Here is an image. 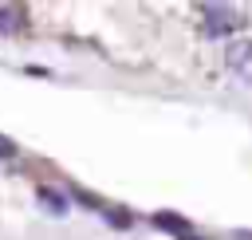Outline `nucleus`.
Listing matches in <instances>:
<instances>
[{
    "mask_svg": "<svg viewBox=\"0 0 252 240\" xmlns=\"http://www.w3.org/2000/svg\"><path fill=\"white\" fill-rule=\"evenodd\" d=\"M201 24H205V35H232L248 24V16L240 8H228V4H205L201 8Z\"/></svg>",
    "mask_w": 252,
    "mask_h": 240,
    "instance_id": "nucleus-1",
    "label": "nucleus"
},
{
    "mask_svg": "<svg viewBox=\"0 0 252 240\" xmlns=\"http://www.w3.org/2000/svg\"><path fill=\"white\" fill-rule=\"evenodd\" d=\"M224 63L240 83H252V39H232L224 47Z\"/></svg>",
    "mask_w": 252,
    "mask_h": 240,
    "instance_id": "nucleus-2",
    "label": "nucleus"
},
{
    "mask_svg": "<svg viewBox=\"0 0 252 240\" xmlns=\"http://www.w3.org/2000/svg\"><path fill=\"white\" fill-rule=\"evenodd\" d=\"M154 224H158V228H165V232H177L181 240H193V228H189V220H185V216H173V212H154Z\"/></svg>",
    "mask_w": 252,
    "mask_h": 240,
    "instance_id": "nucleus-3",
    "label": "nucleus"
},
{
    "mask_svg": "<svg viewBox=\"0 0 252 240\" xmlns=\"http://www.w3.org/2000/svg\"><path fill=\"white\" fill-rule=\"evenodd\" d=\"M39 201H43L55 216H67V197H63L59 189H47V185H43V189H39Z\"/></svg>",
    "mask_w": 252,
    "mask_h": 240,
    "instance_id": "nucleus-4",
    "label": "nucleus"
},
{
    "mask_svg": "<svg viewBox=\"0 0 252 240\" xmlns=\"http://www.w3.org/2000/svg\"><path fill=\"white\" fill-rule=\"evenodd\" d=\"M24 28V12L20 8H0V35H12Z\"/></svg>",
    "mask_w": 252,
    "mask_h": 240,
    "instance_id": "nucleus-5",
    "label": "nucleus"
},
{
    "mask_svg": "<svg viewBox=\"0 0 252 240\" xmlns=\"http://www.w3.org/2000/svg\"><path fill=\"white\" fill-rule=\"evenodd\" d=\"M0 157H16V142H8L4 134H0Z\"/></svg>",
    "mask_w": 252,
    "mask_h": 240,
    "instance_id": "nucleus-6",
    "label": "nucleus"
},
{
    "mask_svg": "<svg viewBox=\"0 0 252 240\" xmlns=\"http://www.w3.org/2000/svg\"><path fill=\"white\" fill-rule=\"evenodd\" d=\"M232 240H252V232H236V236H232Z\"/></svg>",
    "mask_w": 252,
    "mask_h": 240,
    "instance_id": "nucleus-7",
    "label": "nucleus"
}]
</instances>
